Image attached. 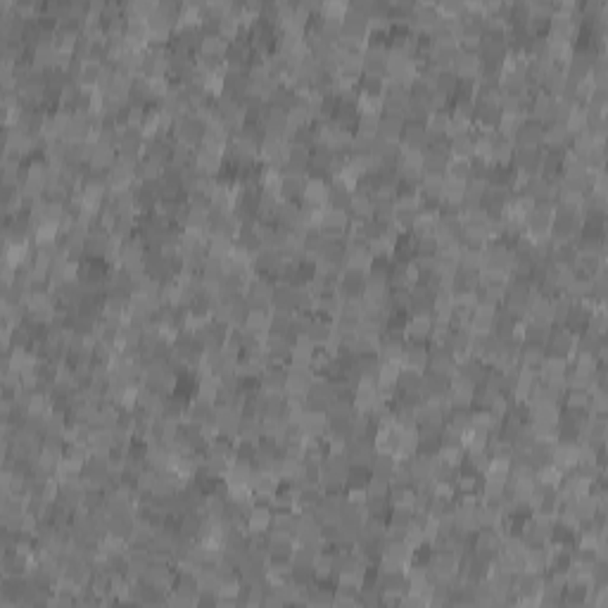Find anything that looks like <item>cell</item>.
Wrapping results in <instances>:
<instances>
[{"instance_id":"6da1fadb","label":"cell","mask_w":608,"mask_h":608,"mask_svg":"<svg viewBox=\"0 0 608 608\" xmlns=\"http://www.w3.org/2000/svg\"><path fill=\"white\" fill-rule=\"evenodd\" d=\"M542 138H544V126L540 121H533L528 117L523 119V124L511 136L516 148H542Z\"/></svg>"},{"instance_id":"7a4b0ae2","label":"cell","mask_w":608,"mask_h":608,"mask_svg":"<svg viewBox=\"0 0 608 608\" xmlns=\"http://www.w3.org/2000/svg\"><path fill=\"white\" fill-rule=\"evenodd\" d=\"M304 335L309 337V340L316 345V347H323V345L328 342L330 335H333V318L318 316V314H316V316L311 318V323L306 325Z\"/></svg>"},{"instance_id":"3957f363","label":"cell","mask_w":608,"mask_h":608,"mask_svg":"<svg viewBox=\"0 0 608 608\" xmlns=\"http://www.w3.org/2000/svg\"><path fill=\"white\" fill-rule=\"evenodd\" d=\"M259 387L268 395L285 392V366H273L271 364V366L259 376Z\"/></svg>"},{"instance_id":"277c9868","label":"cell","mask_w":608,"mask_h":608,"mask_svg":"<svg viewBox=\"0 0 608 608\" xmlns=\"http://www.w3.org/2000/svg\"><path fill=\"white\" fill-rule=\"evenodd\" d=\"M268 325H271V309H249L242 328L254 333V335H259V337H266Z\"/></svg>"},{"instance_id":"5b68a950","label":"cell","mask_w":608,"mask_h":608,"mask_svg":"<svg viewBox=\"0 0 608 608\" xmlns=\"http://www.w3.org/2000/svg\"><path fill=\"white\" fill-rule=\"evenodd\" d=\"M404 124H407V121L402 119V117H392V114H380L378 136L385 138L387 143H399L402 133H404Z\"/></svg>"},{"instance_id":"8992f818","label":"cell","mask_w":608,"mask_h":608,"mask_svg":"<svg viewBox=\"0 0 608 608\" xmlns=\"http://www.w3.org/2000/svg\"><path fill=\"white\" fill-rule=\"evenodd\" d=\"M397 464H399V459L392 452H376L373 464H371V476H380L390 480L397 471Z\"/></svg>"},{"instance_id":"52a82bcc","label":"cell","mask_w":608,"mask_h":608,"mask_svg":"<svg viewBox=\"0 0 608 608\" xmlns=\"http://www.w3.org/2000/svg\"><path fill=\"white\" fill-rule=\"evenodd\" d=\"M423 387V371L416 368H399V376H397V390L399 392H421Z\"/></svg>"},{"instance_id":"ba28073f","label":"cell","mask_w":608,"mask_h":608,"mask_svg":"<svg viewBox=\"0 0 608 608\" xmlns=\"http://www.w3.org/2000/svg\"><path fill=\"white\" fill-rule=\"evenodd\" d=\"M366 497H390V490H392V485H390L387 478H380V476H368L366 480Z\"/></svg>"}]
</instances>
